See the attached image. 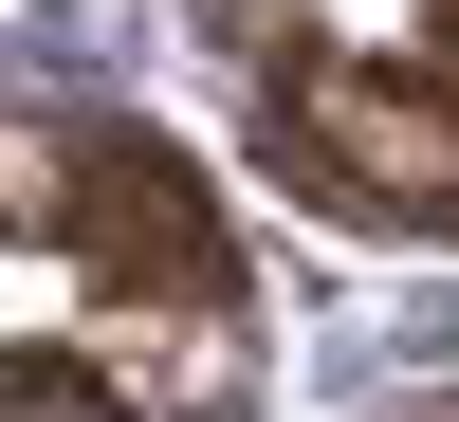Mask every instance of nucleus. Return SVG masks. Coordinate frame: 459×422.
I'll list each match as a JSON object with an SVG mask.
<instances>
[{
  "label": "nucleus",
  "instance_id": "nucleus-2",
  "mask_svg": "<svg viewBox=\"0 0 459 422\" xmlns=\"http://www.w3.org/2000/svg\"><path fill=\"white\" fill-rule=\"evenodd\" d=\"M257 166L313 220H350V239H459V92L441 73L276 37V73H257Z\"/></svg>",
  "mask_w": 459,
  "mask_h": 422
},
{
  "label": "nucleus",
  "instance_id": "nucleus-4",
  "mask_svg": "<svg viewBox=\"0 0 459 422\" xmlns=\"http://www.w3.org/2000/svg\"><path fill=\"white\" fill-rule=\"evenodd\" d=\"M423 56H441V92H459V0H423Z\"/></svg>",
  "mask_w": 459,
  "mask_h": 422
},
{
  "label": "nucleus",
  "instance_id": "nucleus-1",
  "mask_svg": "<svg viewBox=\"0 0 459 422\" xmlns=\"http://www.w3.org/2000/svg\"><path fill=\"white\" fill-rule=\"evenodd\" d=\"M0 239H56L92 294L129 313H239V239H221L203 166L166 129H56V110H0Z\"/></svg>",
  "mask_w": 459,
  "mask_h": 422
},
{
  "label": "nucleus",
  "instance_id": "nucleus-3",
  "mask_svg": "<svg viewBox=\"0 0 459 422\" xmlns=\"http://www.w3.org/2000/svg\"><path fill=\"white\" fill-rule=\"evenodd\" d=\"M0 422H147L92 349H0Z\"/></svg>",
  "mask_w": 459,
  "mask_h": 422
}]
</instances>
